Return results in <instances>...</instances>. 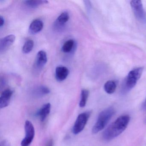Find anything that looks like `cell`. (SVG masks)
Listing matches in <instances>:
<instances>
[{
	"label": "cell",
	"instance_id": "18",
	"mask_svg": "<svg viewBox=\"0 0 146 146\" xmlns=\"http://www.w3.org/2000/svg\"><path fill=\"white\" fill-rule=\"evenodd\" d=\"M34 46V42L32 40H29L26 41L23 47V52L24 54L30 52Z\"/></svg>",
	"mask_w": 146,
	"mask_h": 146
},
{
	"label": "cell",
	"instance_id": "23",
	"mask_svg": "<svg viewBox=\"0 0 146 146\" xmlns=\"http://www.w3.org/2000/svg\"><path fill=\"white\" fill-rule=\"evenodd\" d=\"M47 146H53V141L52 140H51L48 142V143Z\"/></svg>",
	"mask_w": 146,
	"mask_h": 146
},
{
	"label": "cell",
	"instance_id": "11",
	"mask_svg": "<svg viewBox=\"0 0 146 146\" xmlns=\"http://www.w3.org/2000/svg\"><path fill=\"white\" fill-rule=\"evenodd\" d=\"M51 108V104L50 103H47L44 104L38 111L36 115L40 117L41 121L43 122L46 119L50 113Z\"/></svg>",
	"mask_w": 146,
	"mask_h": 146
},
{
	"label": "cell",
	"instance_id": "15",
	"mask_svg": "<svg viewBox=\"0 0 146 146\" xmlns=\"http://www.w3.org/2000/svg\"><path fill=\"white\" fill-rule=\"evenodd\" d=\"M117 88V84L115 81L109 80L107 81L104 84V89L107 94H113Z\"/></svg>",
	"mask_w": 146,
	"mask_h": 146
},
{
	"label": "cell",
	"instance_id": "24",
	"mask_svg": "<svg viewBox=\"0 0 146 146\" xmlns=\"http://www.w3.org/2000/svg\"><path fill=\"white\" fill-rule=\"evenodd\" d=\"M145 123H146V119H145Z\"/></svg>",
	"mask_w": 146,
	"mask_h": 146
},
{
	"label": "cell",
	"instance_id": "19",
	"mask_svg": "<svg viewBox=\"0 0 146 146\" xmlns=\"http://www.w3.org/2000/svg\"><path fill=\"white\" fill-rule=\"evenodd\" d=\"M50 90L48 88L44 86L39 87L35 91V94L38 96L45 95L50 93Z\"/></svg>",
	"mask_w": 146,
	"mask_h": 146
},
{
	"label": "cell",
	"instance_id": "16",
	"mask_svg": "<svg viewBox=\"0 0 146 146\" xmlns=\"http://www.w3.org/2000/svg\"><path fill=\"white\" fill-rule=\"evenodd\" d=\"M75 45V42L73 40L66 41L62 46L61 50L63 52L68 53L72 50Z\"/></svg>",
	"mask_w": 146,
	"mask_h": 146
},
{
	"label": "cell",
	"instance_id": "6",
	"mask_svg": "<svg viewBox=\"0 0 146 146\" xmlns=\"http://www.w3.org/2000/svg\"><path fill=\"white\" fill-rule=\"evenodd\" d=\"M130 5L136 18L140 22H145L146 15L141 1L133 0L131 1Z\"/></svg>",
	"mask_w": 146,
	"mask_h": 146
},
{
	"label": "cell",
	"instance_id": "14",
	"mask_svg": "<svg viewBox=\"0 0 146 146\" xmlns=\"http://www.w3.org/2000/svg\"><path fill=\"white\" fill-rule=\"evenodd\" d=\"M25 5L30 8H35L38 7L42 5L48 4V1L43 0H29L24 1Z\"/></svg>",
	"mask_w": 146,
	"mask_h": 146
},
{
	"label": "cell",
	"instance_id": "3",
	"mask_svg": "<svg viewBox=\"0 0 146 146\" xmlns=\"http://www.w3.org/2000/svg\"><path fill=\"white\" fill-rule=\"evenodd\" d=\"M143 70V67H138L129 72L123 85V93H127L135 87L141 76Z\"/></svg>",
	"mask_w": 146,
	"mask_h": 146
},
{
	"label": "cell",
	"instance_id": "10",
	"mask_svg": "<svg viewBox=\"0 0 146 146\" xmlns=\"http://www.w3.org/2000/svg\"><path fill=\"white\" fill-rule=\"evenodd\" d=\"M43 26L44 24L42 20L35 19L31 24L29 28V32L32 35H35L42 30Z\"/></svg>",
	"mask_w": 146,
	"mask_h": 146
},
{
	"label": "cell",
	"instance_id": "8",
	"mask_svg": "<svg viewBox=\"0 0 146 146\" xmlns=\"http://www.w3.org/2000/svg\"><path fill=\"white\" fill-rule=\"evenodd\" d=\"M16 40V36L11 35L2 38L0 40V51L1 52H5L14 43Z\"/></svg>",
	"mask_w": 146,
	"mask_h": 146
},
{
	"label": "cell",
	"instance_id": "12",
	"mask_svg": "<svg viewBox=\"0 0 146 146\" xmlns=\"http://www.w3.org/2000/svg\"><path fill=\"white\" fill-rule=\"evenodd\" d=\"M70 19V15L67 12L64 11L60 14L58 17L55 22V28H62L64 25Z\"/></svg>",
	"mask_w": 146,
	"mask_h": 146
},
{
	"label": "cell",
	"instance_id": "5",
	"mask_svg": "<svg viewBox=\"0 0 146 146\" xmlns=\"http://www.w3.org/2000/svg\"><path fill=\"white\" fill-rule=\"evenodd\" d=\"M25 136L21 142V146H29L32 143L35 135L34 125L29 120H26L25 125Z\"/></svg>",
	"mask_w": 146,
	"mask_h": 146
},
{
	"label": "cell",
	"instance_id": "2",
	"mask_svg": "<svg viewBox=\"0 0 146 146\" xmlns=\"http://www.w3.org/2000/svg\"><path fill=\"white\" fill-rule=\"evenodd\" d=\"M115 113L112 108H108L101 112L98 116L96 123L92 128V132L97 134L104 129Z\"/></svg>",
	"mask_w": 146,
	"mask_h": 146
},
{
	"label": "cell",
	"instance_id": "13",
	"mask_svg": "<svg viewBox=\"0 0 146 146\" xmlns=\"http://www.w3.org/2000/svg\"><path fill=\"white\" fill-rule=\"evenodd\" d=\"M47 62V56L45 51H39L36 57V65L39 68H42Z\"/></svg>",
	"mask_w": 146,
	"mask_h": 146
},
{
	"label": "cell",
	"instance_id": "17",
	"mask_svg": "<svg viewBox=\"0 0 146 146\" xmlns=\"http://www.w3.org/2000/svg\"><path fill=\"white\" fill-rule=\"evenodd\" d=\"M89 95V91L86 89H83L81 91V100L79 102V106L84 108L87 104V101Z\"/></svg>",
	"mask_w": 146,
	"mask_h": 146
},
{
	"label": "cell",
	"instance_id": "21",
	"mask_svg": "<svg viewBox=\"0 0 146 146\" xmlns=\"http://www.w3.org/2000/svg\"><path fill=\"white\" fill-rule=\"evenodd\" d=\"M142 108L143 110H145V111H146V98L145 101L144 102L143 104Z\"/></svg>",
	"mask_w": 146,
	"mask_h": 146
},
{
	"label": "cell",
	"instance_id": "7",
	"mask_svg": "<svg viewBox=\"0 0 146 146\" xmlns=\"http://www.w3.org/2000/svg\"><path fill=\"white\" fill-rule=\"evenodd\" d=\"M13 91L10 89L4 90L0 96V108H3L8 106L10 104Z\"/></svg>",
	"mask_w": 146,
	"mask_h": 146
},
{
	"label": "cell",
	"instance_id": "22",
	"mask_svg": "<svg viewBox=\"0 0 146 146\" xmlns=\"http://www.w3.org/2000/svg\"><path fill=\"white\" fill-rule=\"evenodd\" d=\"M7 142L6 141H3L1 143V146H6Z\"/></svg>",
	"mask_w": 146,
	"mask_h": 146
},
{
	"label": "cell",
	"instance_id": "9",
	"mask_svg": "<svg viewBox=\"0 0 146 146\" xmlns=\"http://www.w3.org/2000/svg\"><path fill=\"white\" fill-rule=\"evenodd\" d=\"M69 74V70L65 66H58L55 70V78L58 82L65 80Z\"/></svg>",
	"mask_w": 146,
	"mask_h": 146
},
{
	"label": "cell",
	"instance_id": "20",
	"mask_svg": "<svg viewBox=\"0 0 146 146\" xmlns=\"http://www.w3.org/2000/svg\"><path fill=\"white\" fill-rule=\"evenodd\" d=\"M0 21H1V23H0V27H2V26L4 25V24H5V20L4 18L1 16H0Z\"/></svg>",
	"mask_w": 146,
	"mask_h": 146
},
{
	"label": "cell",
	"instance_id": "1",
	"mask_svg": "<svg viewBox=\"0 0 146 146\" xmlns=\"http://www.w3.org/2000/svg\"><path fill=\"white\" fill-rule=\"evenodd\" d=\"M130 117L129 115H124L118 117L103 132V138L109 141L116 138L127 128Z\"/></svg>",
	"mask_w": 146,
	"mask_h": 146
},
{
	"label": "cell",
	"instance_id": "4",
	"mask_svg": "<svg viewBox=\"0 0 146 146\" xmlns=\"http://www.w3.org/2000/svg\"><path fill=\"white\" fill-rule=\"evenodd\" d=\"M91 112L86 111L80 113L78 116L72 128V132L77 135L82 131L91 115Z\"/></svg>",
	"mask_w": 146,
	"mask_h": 146
}]
</instances>
